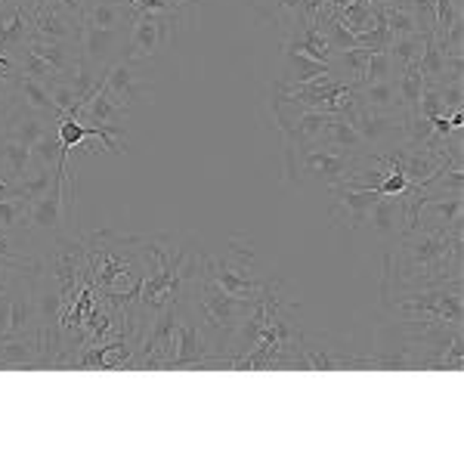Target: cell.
Masks as SVG:
<instances>
[{"instance_id":"1","label":"cell","mask_w":464,"mask_h":464,"mask_svg":"<svg viewBox=\"0 0 464 464\" xmlns=\"http://www.w3.org/2000/svg\"><path fill=\"white\" fill-rule=\"evenodd\" d=\"M464 276V236L411 227L384 251L381 295L428 291Z\"/></svg>"},{"instance_id":"2","label":"cell","mask_w":464,"mask_h":464,"mask_svg":"<svg viewBox=\"0 0 464 464\" xmlns=\"http://www.w3.org/2000/svg\"><path fill=\"white\" fill-rule=\"evenodd\" d=\"M87 273L93 288L115 306H127L137 297L149 273V260L140 236H124L115 229H96L84 236Z\"/></svg>"},{"instance_id":"3","label":"cell","mask_w":464,"mask_h":464,"mask_svg":"<svg viewBox=\"0 0 464 464\" xmlns=\"http://www.w3.org/2000/svg\"><path fill=\"white\" fill-rule=\"evenodd\" d=\"M201 0H179L170 10L137 13L127 32V47L121 59L130 63H159L174 50H183L192 32L198 28Z\"/></svg>"},{"instance_id":"4","label":"cell","mask_w":464,"mask_h":464,"mask_svg":"<svg viewBox=\"0 0 464 464\" xmlns=\"http://www.w3.org/2000/svg\"><path fill=\"white\" fill-rule=\"evenodd\" d=\"M201 273L211 282H217L227 295L238 297V301H260L266 282L276 276H266L260 269L257 245L238 236L229 238L227 245H220L217 251L201 248Z\"/></svg>"},{"instance_id":"5","label":"cell","mask_w":464,"mask_h":464,"mask_svg":"<svg viewBox=\"0 0 464 464\" xmlns=\"http://www.w3.org/2000/svg\"><path fill=\"white\" fill-rule=\"evenodd\" d=\"M384 313L402 325H440L461 328L464 325V276L446 282V285L428 291H406V295H381Z\"/></svg>"},{"instance_id":"6","label":"cell","mask_w":464,"mask_h":464,"mask_svg":"<svg viewBox=\"0 0 464 464\" xmlns=\"http://www.w3.org/2000/svg\"><path fill=\"white\" fill-rule=\"evenodd\" d=\"M353 170V159L341 155L328 146L304 143L285 159V179L297 186H319V189H332L341 186L347 174Z\"/></svg>"},{"instance_id":"7","label":"cell","mask_w":464,"mask_h":464,"mask_svg":"<svg viewBox=\"0 0 464 464\" xmlns=\"http://www.w3.org/2000/svg\"><path fill=\"white\" fill-rule=\"evenodd\" d=\"M106 87L115 93V100L130 111L149 109L155 102V84L149 81V74L140 69V63L130 59H118L115 65L106 69Z\"/></svg>"},{"instance_id":"8","label":"cell","mask_w":464,"mask_h":464,"mask_svg":"<svg viewBox=\"0 0 464 464\" xmlns=\"http://www.w3.org/2000/svg\"><path fill=\"white\" fill-rule=\"evenodd\" d=\"M402 111H375L356 106L347 115V121L356 127V133L362 137V143L372 149V152H387L396 143H402Z\"/></svg>"},{"instance_id":"9","label":"cell","mask_w":464,"mask_h":464,"mask_svg":"<svg viewBox=\"0 0 464 464\" xmlns=\"http://www.w3.org/2000/svg\"><path fill=\"white\" fill-rule=\"evenodd\" d=\"M127 32H130V28H96L84 22V25H81V59H84L90 69L106 72L109 65H115L118 59L124 56Z\"/></svg>"},{"instance_id":"10","label":"cell","mask_w":464,"mask_h":464,"mask_svg":"<svg viewBox=\"0 0 464 464\" xmlns=\"http://www.w3.org/2000/svg\"><path fill=\"white\" fill-rule=\"evenodd\" d=\"M332 196V208H328V217H332V227L341 232H356L365 223V214L372 211V205L378 201L375 189H353V186H332L325 189Z\"/></svg>"},{"instance_id":"11","label":"cell","mask_w":464,"mask_h":464,"mask_svg":"<svg viewBox=\"0 0 464 464\" xmlns=\"http://www.w3.org/2000/svg\"><path fill=\"white\" fill-rule=\"evenodd\" d=\"M415 227L464 236V196H430L415 214Z\"/></svg>"},{"instance_id":"12","label":"cell","mask_w":464,"mask_h":464,"mask_svg":"<svg viewBox=\"0 0 464 464\" xmlns=\"http://www.w3.org/2000/svg\"><path fill=\"white\" fill-rule=\"evenodd\" d=\"M384 245L396 242L409 227V214H406V201L402 196H378V201L372 205V211L365 214V223Z\"/></svg>"},{"instance_id":"13","label":"cell","mask_w":464,"mask_h":464,"mask_svg":"<svg viewBox=\"0 0 464 464\" xmlns=\"http://www.w3.org/2000/svg\"><path fill=\"white\" fill-rule=\"evenodd\" d=\"M50 121H53V118L25 106L16 93V100H13V106H10V115H6V124H4V137L16 140V143H25V146H34L44 133H50Z\"/></svg>"},{"instance_id":"14","label":"cell","mask_w":464,"mask_h":464,"mask_svg":"<svg viewBox=\"0 0 464 464\" xmlns=\"http://www.w3.org/2000/svg\"><path fill=\"white\" fill-rule=\"evenodd\" d=\"M34 19V37H44V41H65V44H81V25L84 22L65 16V13L53 10V6L41 4L32 13Z\"/></svg>"},{"instance_id":"15","label":"cell","mask_w":464,"mask_h":464,"mask_svg":"<svg viewBox=\"0 0 464 464\" xmlns=\"http://www.w3.org/2000/svg\"><path fill=\"white\" fill-rule=\"evenodd\" d=\"M328 72H332V63H316V59H310L304 53H288V50H282V69L273 78V84L297 87V84H306V81H316Z\"/></svg>"},{"instance_id":"16","label":"cell","mask_w":464,"mask_h":464,"mask_svg":"<svg viewBox=\"0 0 464 464\" xmlns=\"http://www.w3.org/2000/svg\"><path fill=\"white\" fill-rule=\"evenodd\" d=\"M28 50H34L44 63H50L53 69L69 78L81 63V44H65V41H44V37H32Z\"/></svg>"},{"instance_id":"17","label":"cell","mask_w":464,"mask_h":464,"mask_svg":"<svg viewBox=\"0 0 464 464\" xmlns=\"http://www.w3.org/2000/svg\"><path fill=\"white\" fill-rule=\"evenodd\" d=\"M319 146H328L341 155H350V159H356V155H362V152H372V149L362 143V137L356 133V127L341 115L332 118V124H328L325 137L319 140Z\"/></svg>"},{"instance_id":"18","label":"cell","mask_w":464,"mask_h":464,"mask_svg":"<svg viewBox=\"0 0 464 464\" xmlns=\"http://www.w3.org/2000/svg\"><path fill=\"white\" fill-rule=\"evenodd\" d=\"M356 96H359V106L365 109H375V111H402V102H400V93H396V84L393 81H378V84H362L356 87ZM406 115V111H402Z\"/></svg>"},{"instance_id":"19","label":"cell","mask_w":464,"mask_h":464,"mask_svg":"<svg viewBox=\"0 0 464 464\" xmlns=\"http://www.w3.org/2000/svg\"><path fill=\"white\" fill-rule=\"evenodd\" d=\"M16 93H19V100L25 102V106H32L34 111H41V115L53 118V121L63 118V115H59V109L53 106V100H50V90L44 84H37V81L16 74Z\"/></svg>"},{"instance_id":"20","label":"cell","mask_w":464,"mask_h":464,"mask_svg":"<svg viewBox=\"0 0 464 464\" xmlns=\"http://www.w3.org/2000/svg\"><path fill=\"white\" fill-rule=\"evenodd\" d=\"M428 37L430 34H402V37H393L391 41V47H387V56L393 59V65L396 69H406V65H411V63H418L421 59V53H424V44H428Z\"/></svg>"},{"instance_id":"21","label":"cell","mask_w":464,"mask_h":464,"mask_svg":"<svg viewBox=\"0 0 464 464\" xmlns=\"http://www.w3.org/2000/svg\"><path fill=\"white\" fill-rule=\"evenodd\" d=\"M137 13L121 10V6H106V4H87L84 22L96 28H130V22Z\"/></svg>"},{"instance_id":"22","label":"cell","mask_w":464,"mask_h":464,"mask_svg":"<svg viewBox=\"0 0 464 464\" xmlns=\"http://www.w3.org/2000/svg\"><path fill=\"white\" fill-rule=\"evenodd\" d=\"M16 72L22 74V78H32V81H37V84H44V87L63 78V74H59L53 65L44 63V59L37 56L34 50H28V47L16 56Z\"/></svg>"},{"instance_id":"23","label":"cell","mask_w":464,"mask_h":464,"mask_svg":"<svg viewBox=\"0 0 464 464\" xmlns=\"http://www.w3.org/2000/svg\"><path fill=\"white\" fill-rule=\"evenodd\" d=\"M56 179H59L56 168H37V170H28V174L19 179V189H22V196L32 201V198L47 196V192L56 186Z\"/></svg>"},{"instance_id":"24","label":"cell","mask_w":464,"mask_h":464,"mask_svg":"<svg viewBox=\"0 0 464 464\" xmlns=\"http://www.w3.org/2000/svg\"><path fill=\"white\" fill-rule=\"evenodd\" d=\"M381 10V19H384V25L391 28L393 37H402V34H415L418 32V22L411 16L409 6H400V4H384L378 6ZM421 34V32H418Z\"/></svg>"},{"instance_id":"25","label":"cell","mask_w":464,"mask_h":464,"mask_svg":"<svg viewBox=\"0 0 464 464\" xmlns=\"http://www.w3.org/2000/svg\"><path fill=\"white\" fill-rule=\"evenodd\" d=\"M28 170H32V146L16 143V140H6V179L19 183Z\"/></svg>"},{"instance_id":"26","label":"cell","mask_w":464,"mask_h":464,"mask_svg":"<svg viewBox=\"0 0 464 464\" xmlns=\"http://www.w3.org/2000/svg\"><path fill=\"white\" fill-rule=\"evenodd\" d=\"M59 159H63V146H59L56 133H44V137L32 146V170L59 168Z\"/></svg>"},{"instance_id":"27","label":"cell","mask_w":464,"mask_h":464,"mask_svg":"<svg viewBox=\"0 0 464 464\" xmlns=\"http://www.w3.org/2000/svg\"><path fill=\"white\" fill-rule=\"evenodd\" d=\"M50 90V100H53V106L59 109V115H78V109H81V100H78V93H74V87L69 84L65 78H59L53 81V84H47Z\"/></svg>"},{"instance_id":"28","label":"cell","mask_w":464,"mask_h":464,"mask_svg":"<svg viewBox=\"0 0 464 464\" xmlns=\"http://www.w3.org/2000/svg\"><path fill=\"white\" fill-rule=\"evenodd\" d=\"M400 69L393 65V59L387 56V50H372L369 65H365V84H378V81H393Z\"/></svg>"},{"instance_id":"29","label":"cell","mask_w":464,"mask_h":464,"mask_svg":"<svg viewBox=\"0 0 464 464\" xmlns=\"http://www.w3.org/2000/svg\"><path fill=\"white\" fill-rule=\"evenodd\" d=\"M440 100V109L443 115H452L464 106V81H452V84H440V87H430Z\"/></svg>"},{"instance_id":"30","label":"cell","mask_w":464,"mask_h":464,"mask_svg":"<svg viewBox=\"0 0 464 464\" xmlns=\"http://www.w3.org/2000/svg\"><path fill=\"white\" fill-rule=\"evenodd\" d=\"M406 6L418 22V32L433 34V25H437V0H409Z\"/></svg>"},{"instance_id":"31","label":"cell","mask_w":464,"mask_h":464,"mask_svg":"<svg viewBox=\"0 0 464 464\" xmlns=\"http://www.w3.org/2000/svg\"><path fill=\"white\" fill-rule=\"evenodd\" d=\"M32 264V257H19V260H6V257H0V295H4L6 288H10V282L16 279V273L22 266H28Z\"/></svg>"},{"instance_id":"32","label":"cell","mask_w":464,"mask_h":464,"mask_svg":"<svg viewBox=\"0 0 464 464\" xmlns=\"http://www.w3.org/2000/svg\"><path fill=\"white\" fill-rule=\"evenodd\" d=\"M44 4L74 19H84V10H87V0H44Z\"/></svg>"},{"instance_id":"33","label":"cell","mask_w":464,"mask_h":464,"mask_svg":"<svg viewBox=\"0 0 464 464\" xmlns=\"http://www.w3.org/2000/svg\"><path fill=\"white\" fill-rule=\"evenodd\" d=\"M10 288L0 295V338H6V332H10Z\"/></svg>"},{"instance_id":"34","label":"cell","mask_w":464,"mask_h":464,"mask_svg":"<svg viewBox=\"0 0 464 464\" xmlns=\"http://www.w3.org/2000/svg\"><path fill=\"white\" fill-rule=\"evenodd\" d=\"M13 236H16V232L0 229V257H6V260H19V251H16V245H13Z\"/></svg>"},{"instance_id":"35","label":"cell","mask_w":464,"mask_h":464,"mask_svg":"<svg viewBox=\"0 0 464 464\" xmlns=\"http://www.w3.org/2000/svg\"><path fill=\"white\" fill-rule=\"evenodd\" d=\"M16 100V78H0V102L10 106Z\"/></svg>"},{"instance_id":"36","label":"cell","mask_w":464,"mask_h":464,"mask_svg":"<svg viewBox=\"0 0 464 464\" xmlns=\"http://www.w3.org/2000/svg\"><path fill=\"white\" fill-rule=\"evenodd\" d=\"M6 198H25V196H22L19 183H13V179L0 177V201H6Z\"/></svg>"},{"instance_id":"37","label":"cell","mask_w":464,"mask_h":464,"mask_svg":"<svg viewBox=\"0 0 464 464\" xmlns=\"http://www.w3.org/2000/svg\"><path fill=\"white\" fill-rule=\"evenodd\" d=\"M16 59L13 56H6V53H0V78H16Z\"/></svg>"},{"instance_id":"38","label":"cell","mask_w":464,"mask_h":464,"mask_svg":"<svg viewBox=\"0 0 464 464\" xmlns=\"http://www.w3.org/2000/svg\"><path fill=\"white\" fill-rule=\"evenodd\" d=\"M0 177H6V137L0 133Z\"/></svg>"},{"instance_id":"39","label":"cell","mask_w":464,"mask_h":464,"mask_svg":"<svg viewBox=\"0 0 464 464\" xmlns=\"http://www.w3.org/2000/svg\"><path fill=\"white\" fill-rule=\"evenodd\" d=\"M13 4H19V6H22V10L34 13V10H37V6H41V4H44V0H13Z\"/></svg>"},{"instance_id":"40","label":"cell","mask_w":464,"mask_h":464,"mask_svg":"<svg viewBox=\"0 0 464 464\" xmlns=\"http://www.w3.org/2000/svg\"><path fill=\"white\" fill-rule=\"evenodd\" d=\"M13 106V102H10ZM10 106H4V102H0V133H4V124H6V115H10Z\"/></svg>"}]
</instances>
